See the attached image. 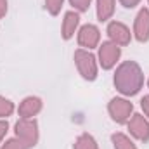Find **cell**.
<instances>
[{
  "label": "cell",
  "instance_id": "2e32d148",
  "mask_svg": "<svg viewBox=\"0 0 149 149\" xmlns=\"http://www.w3.org/2000/svg\"><path fill=\"white\" fill-rule=\"evenodd\" d=\"M64 2L66 0H43L45 3V10L50 14V16H59L63 7H64Z\"/></svg>",
  "mask_w": 149,
  "mask_h": 149
},
{
  "label": "cell",
  "instance_id": "8992f818",
  "mask_svg": "<svg viewBox=\"0 0 149 149\" xmlns=\"http://www.w3.org/2000/svg\"><path fill=\"white\" fill-rule=\"evenodd\" d=\"M76 42H78L80 49H85V50L97 49L101 45V30H99V26L94 24V23L81 24L78 28V33H76Z\"/></svg>",
  "mask_w": 149,
  "mask_h": 149
},
{
  "label": "cell",
  "instance_id": "5b68a950",
  "mask_svg": "<svg viewBox=\"0 0 149 149\" xmlns=\"http://www.w3.org/2000/svg\"><path fill=\"white\" fill-rule=\"evenodd\" d=\"M108 114L116 125H127V121L134 114V102H130L128 97L116 95L108 102Z\"/></svg>",
  "mask_w": 149,
  "mask_h": 149
},
{
  "label": "cell",
  "instance_id": "8fae6325",
  "mask_svg": "<svg viewBox=\"0 0 149 149\" xmlns=\"http://www.w3.org/2000/svg\"><path fill=\"white\" fill-rule=\"evenodd\" d=\"M80 12L76 10H68L64 12L63 16V23H61V37L63 40H71V38L78 33V28H80Z\"/></svg>",
  "mask_w": 149,
  "mask_h": 149
},
{
  "label": "cell",
  "instance_id": "cb8c5ba5",
  "mask_svg": "<svg viewBox=\"0 0 149 149\" xmlns=\"http://www.w3.org/2000/svg\"><path fill=\"white\" fill-rule=\"evenodd\" d=\"M148 7H149V0H148Z\"/></svg>",
  "mask_w": 149,
  "mask_h": 149
},
{
  "label": "cell",
  "instance_id": "277c9868",
  "mask_svg": "<svg viewBox=\"0 0 149 149\" xmlns=\"http://www.w3.org/2000/svg\"><path fill=\"white\" fill-rule=\"evenodd\" d=\"M95 56H97L99 68H102L104 71H109V70H114L120 64L121 47L116 45V43H113V42H109V40H104L97 47V54Z\"/></svg>",
  "mask_w": 149,
  "mask_h": 149
},
{
  "label": "cell",
  "instance_id": "7402d4cb",
  "mask_svg": "<svg viewBox=\"0 0 149 149\" xmlns=\"http://www.w3.org/2000/svg\"><path fill=\"white\" fill-rule=\"evenodd\" d=\"M9 12V0H0V19H3Z\"/></svg>",
  "mask_w": 149,
  "mask_h": 149
},
{
  "label": "cell",
  "instance_id": "3957f363",
  "mask_svg": "<svg viewBox=\"0 0 149 149\" xmlns=\"http://www.w3.org/2000/svg\"><path fill=\"white\" fill-rule=\"evenodd\" d=\"M14 137H17L28 149L40 142V127L37 118H19L14 125Z\"/></svg>",
  "mask_w": 149,
  "mask_h": 149
},
{
  "label": "cell",
  "instance_id": "9a60e30c",
  "mask_svg": "<svg viewBox=\"0 0 149 149\" xmlns=\"http://www.w3.org/2000/svg\"><path fill=\"white\" fill-rule=\"evenodd\" d=\"M14 111H16V104L10 99L0 95V120H7L9 116L14 114Z\"/></svg>",
  "mask_w": 149,
  "mask_h": 149
},
{
  "label": "cell",
  "instance_id": "ffe728a7",
  "mask_svg": "<svg viewBox=\"0 0 149 149\" xmlns=\"http://www.w3.org/2000/svg\"><path fill=\"white\" fill-rule=\"evenodd\" d=\"M7 132H9V123H7V120H0V146H2V142L5 141Z\"/></svg>",
  "mask_w": 149,
  "mask_h": 149
},
{
  "label": "cell",
  "instance_id": "ac0fdd59",
  "mask_svg": "<svg viewBox=\"0 0 149 149\" xmlns=\"http://www.w3.org/2000/svg\"><path fill=\"white\" fill-rule=\"evenodd\" d=\"M0 149H28L17 137H10V139H5L3 142H2V146Z\"/></svg>",
  "mask_w": 149,
  "mask_h": 149
},
{
  "label": "cell",
  "instance_id": "44dd1931",
  "mask_svg": "<svg viewBox=\"0 0 149 149\" xmlns=\"http://www.w3.org/2000/svg\"><path fill=\"white\" fill-rule=\"evenodd\" d=\"M142 0H118V3L125 9H135L137 5H141Z\"/></svg>",
  "mask_w": 149,
  "mask_h": 149
},
{
  "label": "cell",
  "instance_id": "9c48e42d",
  "mask_svg": "<svg viewBox=\"0 0 149 149\" xmlns=\"http://www.w3.org/2000/svg\"><path fill=\"white\" fill-rule=\"evenodd\" d=\"M132 35H134V40H137L139 43L149 42V7H141L139 12L135 14Z\"/></svg>",
  "mask_w": 149,
  "mask_h": 149
},
{
  "label": "cell",
  "instance_id": "603a6c76",
  "mask_svg": "<svg viewBox=\"0 0 149 149\" xmlns=\"http://www.w3.org/2000/svg\"><path fill=\"white\" fill-rule=\"evenodd\" d=\"M146 85H148V88H149V78H148V80H146Z\"/></svg>",
  "mask_w": 149,
  "mask_h": 149
},
{
  "label": "cell",
  "instance_id": "e0dca14e",
  "mask_svg": "<svg viewBox=\"0 0 149 149\" xmlns=\"http://www.w3.org/2000/svg\"><path fill=\"white\" fill-rule=\"evenodd\" d=\"M70 2V5L73 7V10H76V12H87L88 10V7L92 5V2L94 0H68Z\"/></svg>",
  "mask_w": 149,
  "mask_h": 149
},
{
  "label": "cell",
  "instance_id": "5bb4252c",
  "mask_svg": "<svg viewBox=\"0 0 149 149\" xmlns=\"http://www.w3.org/2000/svg\"><path fill=\"white\" fill-rule=\"evenodd\" d=\"M73 149H99V144H97V141L92 134L83 132L74 139Z\"/></svg>",
  "mask_w": 149,
  "mask_h": 149
},
{
  "label": "cell",
  "instance_id": "4fadbf2b",
  "mask_svg": "<svg viewBox=\"0 0 149 149\" xmlns=\"http://www.w3.org/2000/svg\"><path fill=\"white\" fill-rule=\"evenodd\" d=\"M111 144H113V149H139L135 141L128 134H123V132H114L113 134Z\"/></svg>",
  "mask_w": 149,
  "mask_h": 149
},
{
  "label": "cell",
  "instance_id": "52a82bcc",
  "mask_svg": "<svg viewBox=\"0 0 149 149\" xmlns=\"http://www.w3.org/2000/svg\"><path fill=\"white\" fill-rule=\"evenodd\" d=\"M106 35H108V40L120 45V47H127L132 43L134 40V35H132V30L121 23V21H116V19H111L106 26Z\"/></svg>",
  "mask_w": 149,
  "mask_h": 149
},
{
  "label": "cell",
  "instance_id": "30bf717a",
  "mask_svg": "<svg viewBox=\"0 0 149 149\" xmlns=\"http://www.w3.org/2000/svg\"><path fill=\"white\" fill-rule=\"evenodd\" d=\"M43 109V101L38 95H28L24 97L19 106L16 108V111L19 114V118H35L38 116Z\"/></svg>",
  "mask_w": 149,
  "mask_h": 149
},
{
  "label": "cell",
  "instance_id": "7a4b0ae2",
  "mask_svg": "<svg viewBox=\"0 0 149 149\" xmlns=\"http://www.w3.org/2000/svg\"><path fill=\"white\" fill-rule=\"evenodd\" d=\"M74 68L78 74L85 80V81H95L99 76V63H97V56L92 50H85V49H76L73 54Z\"/></svg>",
  "mask_w": 149,
  "mask_h": 149
},
{
  "label": "cell",
  "instance_id": "6da1fadb",
  "mask_svg": "<svg viewBox=\"0 0 149 149\" xmlns=\"http://www.w3.org/2000/svg\"><path fill=\"white\" fill-rule=\"evenodd\" d=\"M146 83L144 71L141 68V64L137 61H121L113 73V85L116 88V92L123 97H134L137 95L142 87Z\"/></svg>",
  "mask_w": 149,
  "mask_h": 149
},
{
  "label": "cell",
  "instance_id": "ba28073f",
  "mask_svg": "<svg viewBox=\"0 0 149 149\" xmlns=\"http://www.w3.org/2000/svg\"><path fill=\"white\" fill-rule=\"evenodd\" d=\"M127 130L134 141H139L144 144L149 142V120L142 113H134L130 116V120L127 121Z\"/></svg>",
  "mask_w": 149,
  "mask_h": 149
},
{
  "label": "cell",
  "instance_id": "7c38bea8",
  "mask_svg": "<svg viewBox=\"0 0 149 149\" xmlns=\"http://www.w3.org/2000/svg\"><path fill=\"white\" fill-rule=\"evenodd\" d=\"M118 0H95V16L101 23H109L116 12Z\"/></svg>",
  "mask_w": 149,
  "mask_h": 149
},
{
  "label": "cell",
  "instance_id": "d6986e66",
  "mask_svg": "<svg viewBox=\"0 0 149 149\" xmlns=\"http://www.w3.org/2000/svg\"><path fill=\"white\" fill-rule=\"evenodd\" d=\"M141 109H142V114L149 120V94L141 97Z\"/></svg>",
  "mask_w": 149,
  "mask_h": 149
}]
</instances>
